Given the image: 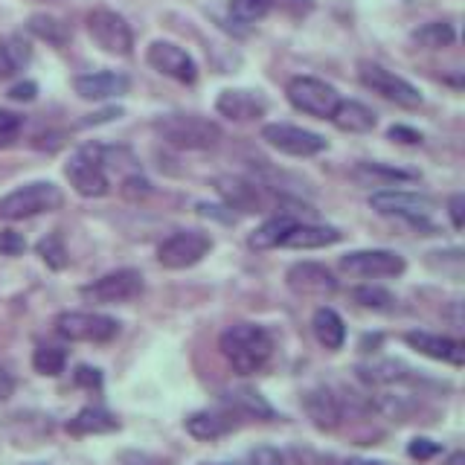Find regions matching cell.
<instances>
[{
	"instance_id": "603a6c76",
	"label": "cell",
	"mask_w": 465,
	"mask_h": 465,
	"mask_svg": "<svg viewBox=\"0 0 465 465\" xmlns=\"http://www.w3.org/2000/svg\"><path fill=\"white\" fill-rule=\"evenodd\" d=\"M329 120L341 131H349V134H367V131L375 128V114L367 105H361V102H352V99H341Z\"/></svg>"
},
{
	"instance_id": "2e32d148",
	"label": "cell",
	"mask_w": 465,
	"mask_h": 465,
	"mask_svg": "<svg viewBox=\"0 0 465 465\" xmlns=\"http://www.w3.org/2000/svg\"><path fill=\"white\" fill-rule=\"evenodd\" d=\"M404 343L416 349L419 355L450 363V367H462L465 363V346L454 338H442V334H430V331H407Z\"/></svg>"
},
{
	"instance_id": "484cf974",
	"label": "cell",
	"mask_w": 465,
	"mask_h": 465,
	"mask_svg": "<svg viewBox=\"0 0 465 465\" xmlns=\"http://www.w3.org/2000/svg\"><path fill=\"white\" fill-rule=\"evenodd\" d=\"M26 29L33 33L35 38L53 44V47H64V44L70 41V29L67 24H62L58 18H53V15H33V18L26 21Z\"/></svg>"
},
{
	"instance_id": "7dc6e473",
	"label": "cell",
	"mask_w": 465,
	"mask_h": 465,
	"mask_svg": "<svg viewBox=\"0 0 465 465\" xmlns=\"http://www.w3.org/2000/svg\"><path fill=\"white\" fill-rule=\"evenodd\" d=\"M218 465H227V462H218Z\"/></svg>"
},
{
	"instance_id": "74e56055",
	"label": "cell",
	"mask_w": 465,
	"mask_h": 465,
	"mask_svg": "<svg viewBox=\"0 0 465 465\" xmlns=\"http://www.w3.org/2000/svg\"><path fill=\"white\" fill-rule=\"evenodd\" d=\"M407 454L421 462V460H430L436 454H442V445L433 442V440H413L411 445H407Z\"/></svg>"
},
{
	"instance_id": "d6a6232c",
	"label": "cell",
	"mask_w": 465,
	"mask_h": 465,
	"mask_svg": "<svg viewBox=\"0 0 465 465\" xmlns=\"http://www.w3.org/2000/svg\"><path fill=\"white\" fill-rule=\"evenodd\" d=\"M271 12V0H232L230 15L236 24H256Z\"/></svg>"
},
{
	"instance_id": "52a82bcc",
	"label": "cell",
	"mask_w": 465,
	"mask_h": 465,
	"mask_svg": "<svg viewBox=\"0 0 465 465\" xmlns=\"http://www.w3.org/2000/svg\"><path fill=\"white\" fill-rule=\"evenodd\" d=\"M213 239L201 230H181L157 247V262L169 271H186L210 253Z\"/></svg>"
},
{
	"instance_id": "30bf717a",
	"label": "cell",
	"mask_w": 465,
	"mask_h": 465,
	"mask_svg": "<svg viewBox=\"0 0 465 465\" xmlns=\"http://www.w3.org/2000/svg\"><path fill=\"white\" fill-rule=\"evenodd\" d=\"M87 33L111 55H128L131 47H134L131 26L125 24L123 15H116L111 9H94L87 15Z\"/></svg>"
},
{
	"instance_id": "8d00e7d4",
	"label": "cell",
	"mask_w": 465,
	"mask_h": 465,
	"mask_svg": "<svg viewBox=\"0 0 465 465\" xmlns=\"http://www.w3.org/2000/svg\"><path fill=\"white\" fill-rule=\"evenodd\" d=\"M21 131V116L18 114H9V111H0V145L12 143L18 137Z\"/></svg>"
},
{
	"instance_id": "d590c367",
	"label": "cell",
	"mask_w": 465,
	"mask_h": 465,
	"mask_svg": "<svg viewBox=\"0 0 465 465\" xmlns=\"http://www.w3.org/2000/svg\"><path fill=\"white\" fill-rule=\"evenodd\" d=\"M251 465H288L282 450H276L271 445H259L251 450Z\"/></svg>"
},
{
	"instance_id": "60d3db41",
	"label": "cell",
	"mask_w": 465,
	"mask_h": 465,
	"mask_svg": "<svg viewBox=\"0 0 465 465\" xmlns=\"http://www.w3.org/2000/svg\"><path fill=\"white\" fill-rule=\"evenodd\" d=\"M35 94H38V84L35 82H21V84H15L12 91H9V96L15 102H33Z\"/></svg>"
},
{
	"instance_id": "83f0119b",
	"label": "cell",
	"mask_w": 465,
	"mask_h": 465,
	"mask_svg": "<svg viewBox=\"0 0 465 465\" xmlns=\"http://www.w3.org/2000/svg\"><path fill=\"white\" fill-rule=\"evenodd\" d=\"M33 367L38 375H47V378H55L62 375L64 367H67V352L62 346H53V343H41L33 355Z\"/></svg>"
},
{
	"instance_id": "ac0fdd59",
	"label": "cell",
	"mask_w": 465,
	"mask_h": 465,
	"mask_svg": "<svg viewBox=\"0 0 465 465\" xmlns=\"http://www.w3.org/2000/svg\"><path fill=\"white\" fill-rule=\"evenodd\" d=\"M343 232L338 227H323V224H294L291 227L280 247H291V251H317V247L338 244Z\"/></svg>"
},
{
	"instance_id": "1f68e13d",
	"label": "cell",
	"mask_w": 465,
	"mask_h": 465,
	"mask_svg": "<svg viewBox=\"0 0 465 465\" xmlns=\"http://www.w3.org/2000/svg\"><path fill=\"white\" fill-rule=\"evenodd\" d=\"M413 38L421 44V47H430V50H440V47H448L450 41H454V29L450 24H442V21H433V24H425L421 29H416Z\"/></svg>"
},
{
	"instance_id": "836d02e7",
	"label": "cell",
	"mask_w": 465,
	"mask_h": 465,
	"mask_svg": "<svg viewBox=\"0 0 465 465\" xmlns=\"http://www.w3.org/2000/svg\"><path fill=\"white\" fill-rule=\"evenodd\" d=\"M399 370H404L401 361H384V363H372V367H363L361 375L372 384H392L407 378V372H399Z\"/></svg>"
},
{
	"instance_id": "9a60e30c",
	"label": "cell",
	"mask_w": 465,
	"mask_h": 465,
	"mask_svg": "<svg viewBox=\"0 0 465 465\" xmlns=\"http://www.w3.org/2000/svg\"><path fill=\"white\" fill-rule=\"evenodd\" d=\"M288 288L300 297H331L338 291V280L331 276L326 265H317V262H297L291 265L288 273Z\"/></svg>"
},
{
	"instance_id": "5b68a950",
	"label": "cell",
	"mask_w": 465,
	"mask_h": 465,
	"mask_svg": "<svg viewBox=\"0 0 465 465\" xmlns=\"http://www.w3.org/2000/svg\"><path fill=\"white\" fill-rule=\"evenodd\" d=\"M55 331L73 343H111L120 334V323L99 312H62L55 317Z\"/></svg>"
},
{
	"instance_id": "ba28073f",
	"label": "cell",
	"mask_w": 465,
	"mask_h": 465,
	"mask_svg": "<svg viewBox=\"0 0 465 465\" xmlns=\"http://www.w3.org/2000/svg\"><path fill=\"white\" fill-rule=\"evenodd\" d=\"M288 102L294 105L297 111L309 114V116H320V120H329V116L334 114V108H338V91H334L331 84L320 82L314 76H297L288 82Z\"/></svg>"
},
{
	"instance_id": "f546056e",
	"label": "cell",
	"mask_w": 465,
	"mask_h": 465,
	"mask_svg": "<svg viewBox=\"0 0 465 465\" xmlns=\"http://www.w3.org/2000/svg\"><path fill=\"white\" fill-rule=\"evenodd\" d=\"M230 404H232V407H239V411L247 413V416H265V419L273 416V407H271L265 399H262L256 390H247V387L232 390V392H230Z\"/></svg>"
},
{
	"instance_id": "7402d4cb",
	"label": "cell",
	"mask_w": 465,
	"mask_h": 465,
	"mask_svg": "<svg viewBox=\"0 0 465 465\" xmlns=\"http://www.w3.org/2000/svg\"><path fill=\"white\" fill-rule=\"evenodd\" d=\"M312 329H314V338L320 341V346L331 349V352H338L346 343V323L343 317L323 305V309H317L314 317H312Z\"/></svg>"
},
{
	"instance_id": "8fae6325",
	"label": "cell",
	"mask_w": 465,
	"mask_h": 465,
	"mask_svg": "<svg viewBox=\"0 0 465 465\" xmlns=\"http://www.w3.org/2000/svg\"><path fill=\"white\" fill-rule=\"evenodd\" d=\"M407 262L396 251H355L341 256V271L361 280H384V276H401Z\"/></svg>"
},
{
	"instance_id": "7bdbcfd3",
	"label": "cell",
	"mask_w": 465,
	"mask_h": 465,
	"mask_svg": "<svg viewBox=\"0 0 465 465\" xmlns=\"http://www.w3.org/2000/svg\"><path fill=\"white\" fill-rule=\"evenodd\" d=\"M390 140H401V143H421V134L413 128H404V125H392L390 128Z\"/></svg>"
},
{
	"instance_id": "44dd1931",
	"label": "cell",
	"mask_w": 465,
	"mask_h": 465,
	"mask_svg": "<svg viewBox=\"0 0 465 465\" xmlns=\"http://www.w3.org/2000/svg\"><path fill=\"white\" fill-rule=\"evenodd\" d=\"M120 430V419H116L108 407H82V411L67 421V433L73 436H94V433H114Z\"/></svg>"
},
{
	"instance_id": "3957f363",
	"label": "cell",
	"mask_w": 465,
	"mask_h": 465,
	"mask_svg": "<svg viewBox=\"0 0 465 465\" xmlns=\"http://www.w3.org/2000/svg\"><path fill=\"white\" fill-rule=\"evenodd\" d=\"M64 174L70 186L84 198H102V195H108V189H111L108 172H105V149L96 143H87L79 152H73V157L64 166Z\"/></svg>"
},
{
	"instance_id": "d4e9b609",
	"label": "cell",
	"mask_w": 465,
	"mask_h": 465,
	"mask_svg": "<svg viewBox=\"0 0 465 465\" xmlns=\"http://www.w3.org/2000/svg\"><path fill=\"white\" fill-rule=\"evenodd\" d=\"M29 55H33V50H29V44L24 38L12 35L6 41H0V79H9L18 70H24Z\"/></svg>"
},
{
	"instance_id": "d6986e66",
	"label": "cell",
	"mask_w": 465,
	"mask_h": 465,
	"mask_svg": "<svg viewBox=\"0 0 465 465\" xmlns=\"http://www.w3.org/2000/svg\"><path fill=\"white\" fill-rule=\"evenodd\" d=\"M302 407H305V413H309V419L314 421L320 430H334V428L341 425V416H343L341 401L326 387H317L312 392H305Z\"/></svg>"
},
{
	"instance_id": "bcb514c9",
	"label": "cell",
	"mask_w": 465,
	"mask_h": 465,
	"mask_svg": "<svg viewBox=\"0 0 465 465\" xmlns=\"http://www.w3.org/2000/svg\"><path fill=\"white\" fill-rule=\"evenodd\" d=\"M346 465H384V462H361V460H352V462H346Z\"/></svg>"
},
{
	"instance_id": "7c38bea8",
	"label": "cell",
	"mask_w": 465,
	"mask_h": 465,
	"mask_svg": "<svg viewBox=\"0 0 465 465\" xmlns=\"http://www.w3.org/2000/svg\"><path fill=\"white\" fill-rule=\"evenodd\" d=\"M262 140L273 145L276 152L291 154V157H314L320 152H326V140L314 134V131H305L297 125H285V123H271L262 128Z\"/></svg>"
},
{
	"instance_id": "f6af8a7d",
	"label": "cell",
	"mask_w": 465,
	"mask_h": 465,
	"mask_svg": "<svg viewBox=\"0 0 465 465\" xmlns=\"http://www.w3.org/2000/svg\"><path fill=\"white\" fill-rule=\"evenodd\" d=\"M448 465H462V454H454V457H450V462Z\"/></svg>"
},
{
	"instance_id": "ab89813d",
	"label": "cell",
	"mask_w": 465,
	"mask_h": 465,
	"mask_svg": "<svg viewBox=\"0 0 465 465\" xmlns=\"http://www.w3.org/2000/svg\"><path fill=\"white\" fill-rule=\"evenodd\" d=\"M358 172H370V174H381V178H396V181H411L413 174L411 172H399V169H387V166H378V163H367L361 166Z\"/></svg>"
},
{
	"instance_id": "b9f144b4",
	"label": "cell",
	"mask_w": 465,
	"mask_h": 465,
	"mask_svg": "<svg viewBox=\"0 0 465 465\" xmlns=\"http://www.w3.org/2000/svg\"><path fill=\"white\" fill-rule=\"evenodd\" d=\"M450 222H454L457 230H462V224H465V198L462 195L450 198Z\"/></svg>"
},
{
	"instance_id": "4fadbf2b",
	"label": "cell",
	"mask_w": 465,
	"mask_h": 465,
	"mask_svg": "<svg viewBox=\"0 0 465 465\" xmlns=\"http://www.w3.org/2000/svg\"><path fill=\"white\" fill-rule=\"evenodd\" d=\"M370 207L381 215H399V218H407V222H425L433 210V201L428 195H416V193L381 189V193L370 195Z\"/></svg>"
},
{
	"instance_id": "8992f818",
	"label": "cell",
	"mask_w": 465,
	"mask_h": 465,
	"mask_svg": "<svg viewBox=\"0 0 465 465\" xmlns=\"http://www.w3.org/2000/svg\"><path fill=\"white\" fill-rule=\"evenodd\" d=\"M143 273L134 268H120L111 271L105 276H99L91 285L82 288V297L87 302H99V305H116V302H131L143 294Z\"/></svg>"
},
{
	"instance_id": "6da1fadb",
	"label": "cell",
	"mask_w": 465,
	"mask_h": 465,
	"mask_svg": "<svg viewBox=\"0 0 465 465\" xmlns=\"http://www.w3.org/2000/svg\"><path fill=\"white\" fill-rule=\"evenodd\" d=\"M218 349H222V355L232 367V372L253 375L259 370H265V363L271 361L273 341L262 326L239 323V326H230L227 331H222V338H218Z\"/></svg>"
},
{
	"instance_id": "cb8c5ba5",
	"label": "cell",
	"mask_w": 465,
	"mask_h": 465,
	"mask_svg": "<svg viewBox=\"0 0 465 465\" xmlns=\"http://www.w3.org/2000/svg\"><path fill=\"white\" fill-rule=\"evenodd\" d=\"M183 428H186L189 436H195V440H201V442H213V440H218V436H224L230 430L227 419H222L218 413H210V411H198L193 416H186Z\"/></svg>"
},
{
	"instance_id": "4316f807",
	"label": "cell",
	"mask_w": 465,
	"mask_h": 465,
	"mask_svg": "<svg viewBox=\"0 0 465 465\" xmlns=\"http://www.w3.org/2000/svg\"><path fill=\"white\" fill-rule=\"evenodd\" d=\"M297 222L288 215H276V218H268L265 224H262L253 236H251V247H256V251H271V247H280L282 236L294 227Z\"/></svg>"
},
{
	"instance_id": "e575fe53",
	"label": "cell",
	"mask_w": 465,
	"mask_h": 465,
	"mask_svg": "<svg viewBox=\"0 0 465 465\" xmlns=\"http://www.w3.org/2000/svg\"><path fill=\"white\" fill-rule=\"evenodd\" d=\"M26 251V242L21 232L0 230V256H21Z\"/></svg>"
},
{
	"instance_id": "f1b7e54d",
	"label": "cell",
	"mask_w": 465,
	"mask_h": 465,
	"mask_svg": "<svg viewBox=\"0 0 465 465\" xmlns=\"http://www.w3.org/2000/svg\"><path fill=\"white\" fill-rule=\"evenodd\" d=\"M352 300L361 305V309H370V312H392V309H396V297H392L387 288H378V285L355 288Z\"/></svg>"
},
{
	"instance_id": "ee69618b",
	"label": "cell",
	"mask_w": 465,
	"mask_h": 465,
	"mask_svg": "<svg viewBox=\"0 0 465 465\" xmlns=\"http://www.w3.org/2000/svg\"><path fill=\"white\" fill-rule=\"evenodd\" d=\"M12 392H15V378H12L9 370L0 367V404H4L12 396Z\"/></svg>"
},
{
	"instance_id": "9c48e42d",
	"label": "cell",
	"mask_w": 465,
	"mask_h": 465,
	"mask_svg": "<svg viewBox=\"0 0 465 465\" xmlns=\"http://www.w3.org/2000/svg\"><path fill=\"white\" fill-rule=\"evenodd\" d=\"M361 82L375 91L378 96H384L390 102H396L401 108H419L421 105V94L419 87H413L407 79L396 76V73H390L387 67L381 64H372V62H361V70H358Z\"/></svg>"
},
{
	"instance_id": "277c9868",
	"label": "cell",
	"mask_w": 465,
	"mask_h": 465,
	"mask_svg": "<svg viewBox=\"0 0 465 465\" xmlns=\"http://www.w3.org/2000/svg\"><path fill=\"white\" fill-rule=\"evenodd\" d=\"M64 203L62 189L50 181H35L21 189H15L6 198H0V218L6 222H21V218H33L41 213H53Z\"/></svg>"
},
{
	"instance_id": "7a4b0ae2",
	"label": "cell",
	"mask_w": 465,
	"mask_h": 465,
	"mask_svg": "<svg viewBox=\"0 0 465 465\" xmlns=\"http://www.w3.org/2000/svg\"><path fill=\"white\" fill-rule=\"evenodd\" d=\"M157 137L183 152H203L222 140V128L195 114H166L154 120Z\"/></svg>"
},
{
	"instance_id": "e0dca14e",
	"label": "cell",
	"mask_w": 465,
	"mask_h": 465,
	"mask_svg": "<svg viewBox=\"0 0 465 465\" xmlns=\"http://www.w3.org/2000/svg\"><path fill=\"white\" fill-rule=\"evenodd\" d=\"M215 108L227 120H236V123H247V120H256L268 111V99L262 94L253 91H224L218 96Z\"/></svg>"
},
{
	"instance_id": "4dcf8cb0",
	"label": "cell",
	"mask_w": 465,
	"mask_h": 465,
	"mask_svg": "<svg viewBox=\"0 0 465 465\" xmlns=\"http://www.w3.org/2000/svg\"><path fill=\"white\" fill-rule=\"evenodd\" d=\"M35 251H38V256L44 259V265L53 268V271L67 268V262H70L67 247H64V242H62V236H58V232H50L47 239H41Z\"/></svg>"
},
{
	"instance_id": "f35d334b",
	"label": "cell",
	"mask_w": 465,
	"mask_h": 465,
	"mask_svg": "<svg viewBox=\"0 0 465 465\" xmlns=\"http://www.w3.org/2000/svg\"><path fill=\"white\" fill-rule=\"evenodd\" d=\"M73 381L79 387H87V390H99L102 387V372L96 367H79L73 372Z\"/></svg>"
},
{
	"instance_id": "5bb4252c",
	"label": "cell",
	"mask_w": 465,
	"mask_h": 465,
	"mask_svg": "<svg viewBox=\"0 0 465 465\" xmlns=\"http://www.w3.org/2000/svg\"><path fill=\"white\" fill-rule=\"evenodd\" d=\"M145 58H149V64L157 73H163V76H169L174 82L193 84L198 79V67L193 62V55H189L186 50H181L178 44H172V41H154Z\"/></svg>"
},
{
	"instance_id": "ffe728a7",
	"label": "cell",
	"mask_w": 465,
	"mask_h": 465,
	"mask_svg": "<svg viewBox=\"0 0 465 465\" xmlns=\"http://www.w3.org/2000/svg\"><path fill=\"white\" fill-rule=\"evenodd\" d=\"M76 94L82 99H111V96H123L128 94V76L123 73H87V76H79L73 82Z\"/></svg>"
}]
</instances>
